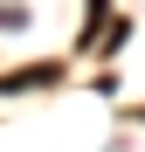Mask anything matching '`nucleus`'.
Wrapping results in <instances>:
<instances>
[{
    "label": "nucleus",
    "instance_id": "nucleus-1",
    "mask_svg": "<svg viewBox=\"0 0 145 152\" xmlns=\"http://www.w3.org/2000/svg\"><path fill=\"white\" fill-rule=\"evenodd\" d=\"M55 62H28V69H14V76H0V90H42V83H55Z\"/></svg>",
    "mask_w": 145,
    "mask_h": 152
}]
</instances>
